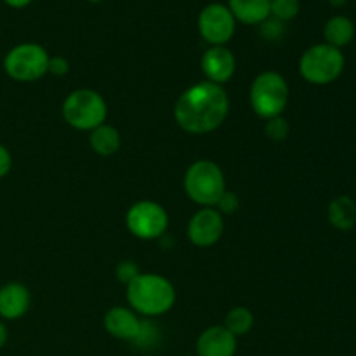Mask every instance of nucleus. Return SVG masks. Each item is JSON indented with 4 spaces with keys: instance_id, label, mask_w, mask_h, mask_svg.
<instances>
[{
    "instance_id": "obj_14",
    "label": "nucleus",
    "mask_w": 356,
    "mask_h": 356,
    "mask_svg": "<svg viewBox=\"0 0 356 356\" xmlns=\"http://www.w3.org/2000/svg\"><path fill=\"white\" fill-rule=\"evenodd\" d=\"M31 305L30 291L19 282H9L0 287V318L19 320L26 315Z\"/></svg>"
},
{
    "instance_id": "obj_4",
    "label": "nucleus",
    "mask_w": 356,
    "mask_h": 356,
    "mask_svg": "<svg viewBox=\"0 0 356 356\" xmlns=\"http://www.w3.org/2000/svg\"><path fill=\"white\" fill-rule=\"evenodd\" d=\"M184 191L195 204L202 207H216L226 191L222 169L212 160H197L184 174Z\"/></svg>"
},
{
    "instance_id": "obj_25",
    "label": "nucleus",
    "mask_w": 356,
    "mask_h": 356,
    "mask_svg": "<svg viewBox=\"0 0 356 356\" xmlns=\"http://www.w3.org/2000/svg\"><path fill=\"white\" fill-rule=\"evenodd\" d=\"M13 169V155H10L9 149L0 143V179L6 177L7 174Z\"/></svg>"
},
{
    "instance_id": "obj_27",
    "label": "nucleus",
    "mask_w": 356,
    "mask_h": 356,
    "mask_svg": "<svg viewBox=\"0 0 356 356\" xmlns=\"http://www.w3.org/2000/svg\"><path fill=\"white\" fill-rule=\"evenodd\" d=\"M7 341H9V330H7L6 323L0 320V350H2L3 346L7 344Z\"/></svg>"
},
{
    "instance_id": "obj_15",
    "label": "nucleus",
    "mask_w": 356,
    "mask_h": 356,
    "mask_svg": "<svg viewBox=\"0 0 356 356\" xmlns=\"http://www.w3.org/2000/svg\"><path fill=\"white\" fill-rule=\"evenodd\" d=\"M226 6L232 10L236 23L254 26L270 19V0H228Z\"/></svg>"
},
{
    "instance_id": "obj_21",
    "label": "nucleus",
    "mask_w": 356,
    "mask_h": 356,
    "mask_svg": "<svg viewBox=\"0 0 356 356\" xmlns=\"http://www.w3.org/2000/svg\"><path fill=\"white\" fill-rule=\"evenodd\" d=\"M289 132H291V125L285 120L284 117H275L266 120V127H264V134L271 141H285L289 138Z\"/></svg>"
},
{
    "instance_id": "obj_11",
    "label": "nucleus",
    "mask_w": 356,
    "mask_h": 356,
    "mask_svg": "<svg viewBox=\"0 0 356 356\" xmlns=\"http://www.w3.org/2000/svg\"><path fill=\"white\" fill-rule=\"evenodd\" d=\"M200 66L209 82L222 86L235 75L236 59L235 54L226 45H211L202 54Z\"/></svg>"
},
{
    "instance_id": "obj_12",
    "label": "nucleus",
    "mask_w": 356,
    "mask_h": 356,
    "mask_svg": "<svg viewBox=\"0 0 356 356\" xmlns=\"http://www.w3.org/2000/svg\"><path fill=\"white\" fill-rule=\"evenodd\" d=\"M103 325L104 330L111 337H115V339L136 343L139 334H141L143 320L139 318V315L134 309L124 308V306H115V308H111L104 315Z\"/></svg>"
},
{
    "instance_id": "obj_5",
    "label": "nucleus",
    "mask_w": 356,
    "mask_h": 356,
    "mask_svg": "<svg viewBox=\"0 0 356 356\" xmlns=\"http://www.w3.org/2000/svg\"><path fill=\"white\" fill-rule=\"evenodd\" d=\"M289 96H291V89H289L287 80L284 79V75L271 70L259 73L254 79L249 92L254 113L264 120L282 117L289 104Z\"/></svg>"
},
{
    "instance_id": "obj_13",
    "label": "nucleus",
    "mask_w": 356,
    "mask_h": 356,
    "mask_svg": "<svg viewBox=\"0 0 356 356\" xmlns=\"http://www.w3.org/2000/svg\"><path fill=\"white\" fill-rule=\"evenodd\" d=\"M236 337L222 325L205 329L197 339V356H235Z\"/></svg>"
},
{
    "instance_id": "obj_1",
    "label": "nucleus",
    "mask_w": 356,
    "mask_h": 356,
    "mask_svg": "<svg viewBox=\"0 0 356 356\" xmlns=\"http://www.w3.org/2000/svg\"><path fill=\"white\" fill-rule=\"evenodd\" d=\"M229 113V97L225 87L214 82H198L188 87L174 106V120L190 134H209L225 124Z\"/></svg>"
},
{
    "instance_id": "obj_22",
    "label": "nucleus",
    "mask_w": 356,
    "mask_h": 356,
    "mask_svg": "<svg viewBox=\"0 0 356 356\" xmlns=\"http://www.w3.org/2000/svg\"><path fill=\"white\" fill-rule=\"evenodd\" d=\"M216 207H218V211L221 212V214H233V212L238 211L240 200L238 197H236V193L226 190L225 195H222V197L219 198L218 204H216Z\"/></svg>"
},
{
    "instance_id": "obj_26",
    "label": "nucleus",
    "mask_w": 356,
    "mask_h": 356,
    "mask_svg": "<svg viewBox=\"0 0 356 356\" xmlns=\"http://www.w3.org/2000/svg\"><path fill=\"white\" fill-rule=\"evenodd\" d=\"M31 2H33V0H3V3L9 6L10 9H24V7L30 6Z\"/></svg>"
},
{
    "instance_id": "obj_19",
    "label": "nucleus",
    "mask_w": 356,
    "mask_h": 356,
    "mask_svg": "<svg viewBox=\"0 0 356 356\" xmlns=\"http://www.w3.org/2000/svg\"><path fill=\"white\" fill-rule=\"evenodd\" d=\"M222 327H225L228 332H232L236 339L247 336L254 327L252 312L247 309L245 306H236V308L229 309L228 315H226L225 318V325Z\"/></svg>"
},
{
    "instance_id": "obj_10",
    "label": "nucleus",
    "mask_w": 356,
    "mask_h": 356,
    "mask_svg": "<svg viewBox=\"0 0 356 356\" xmlns=\"http://www.w3.org/2000/svg\"><path fill=\"white\" fill-rule=\"evenodd\" d=\"M225 232L222 214L214 207H202L188 222V238L193 245L207 249L219 242Z\"/></svg>"
},
{
    "instance_id": "obj_24",
    "label": "nucleus",
    "mask_w": 356,
    "mask_h": 356,
    "mask_svg": "<svg viewBox=\"0 0 356 356\" xmlns=\"http://www.w3.org/2000/svg\"><path fill=\"white\" fill-rule=\"evenodd\" d=\"M70 70L68 59L63 58V56H52L49 59V73H52L54 76H65Z\"/></svg>"
},
{
    "instance_id": "obj_6",
    "label": "nucleus",
    "mask_w": 356,
    "mask_h": 356,
    "mask_svg": "<svg viewBox=\"0 0 356 356\" xmlns=\"http://www.w3.org/2000/svg\"><path fill=\"white\" fill-rule=\"evenodd\" d=\"M108 104L99 92L92 89H76L63 103V118L76 131H94L106 124Z\"/></svg>"
},
{
    "instance_id": "obj_18",
    "label": "nucleus",
    "mask_w": 356,
    "mask_h": 356,
    "mask_svg": "<svg viewBox=\"0 0 356 356\" xmlns=\"http://www.w3.org/2000/svg\"><path fill=\"white\" fill-rule=\"evenodd\" d=\"M89 145L96 155L111 156L120 149L122 136L118 129H115L113 125L103 124L94 129V131H90Z\"/></svg>"
},
{
    "instance_id": "obj_2",
    "label": "nucleus",
    "mask_w": 356,
    "mask_h": 356,
    "mask_svg": "<svg viewBox=\"0 0 356 356\" xmlns=\"http://www.w3.org/2000/svg\"><path fill=\"white\" fill-rule=\"evenodd\" d=\"M127 301L138 315L153 318L165 315L174 308L176 289L162 275L139 273L127 285Z\"/></svg>"
},
{
    "instance_id": "obj_28",
    "label": "nucleus",
    "mask_w": 356,
    "mask_h": 356,
    "mask_svg": "<svg viewBox=\"0 0 356 356\" xmlns=\"http://www.w3.org/2000/svg\"><path fill=\"white\" fill-rule=\"evenodd\" d=\"M327 2H329L332 7H336V9H341V7L346 6L350 0H327Z\"/></svg>"
},
{
    "instance_id": "obj_29",
    "label": "nucleus",
    "mask_w": 356,
    "mask_h": 356,
    "mask_svg": "<svg viewBox=\"0 0 356 356\" xmlns=\"http://www.w3.org/2000/svg\"><path fill=\"white\" fill-rule=\"evenodd\" d=\"M87 2H90V3H99V2H103V0H87Z\"/></svg>"
},
{
    "instance_id": "obj_30",
    "label": "nucleus",
    "mask_w": 356,
    "mask_h": 356,
    "mask_svg": "<svg viewBox=\"0 0 356 356\" xmlns=\"http://www.w3.org/2000/svg\"><path fill=\"white\" fill-rule=\"evenodd\" d=\"M355 356H356V355H355Z\"/></svg>"
},
{
    "instance_id": "obj_3",
    "label": "nucleus",
    "mask_w": 356,
    "mask_h": 356,
    "mask_svg": "<svg viewBox=\"0 0 356 356\" xmlns=\"http://www.w3.org/2000/svg\"><path fill=\"white\" fill-rule=\"evenodd\" d=\"M346 58L341 49L325 44H315L302 52L299 59V73L312 86H330L343 75Z\"/></svg>"
},
{
    "instance_id": "obj_20",
    "label": "nucleus",
    "mask_w": 356,
    "mask_h": 356,
    "mask_svg": "<svg viewBox=\"0 0 356 356\" xmlns=\"http://www.w3.org/2000/svg\"><path fill=\"white\" fill-rule=\"evenodd\" d=\"M301 10V0H270V17L285 23L292 21Z\"/></svg>"
},
{
    "instance_id": "obj_23",
    "label": "nucleus",
    "mask_w": 356,
    "mask_h": 356,
    "mask_svg": "<svg viewBox=\"0 0 356 356\" xmlns=\"http://www.w3.org/2000/svg\"><path fill=\"white\" fill-rule=\"evenodd\" d=\"M139 275V268L132 261H122L117 266V280L129 285Z\"/></svg>"
},
{
    "instance_id": "obj_17",
    "label": "nucleus",
    "mask_w": 356,
    "mask_h": 356,
    "mask_svg": "<svg viewBox=\"0 0 356 356\" xmlns=\"http://www.w3.org/2000/svg\"><path fill=\"white\" fill-rule=\"evenodd\" d=\"M327 219L332 228L351 232L356 226V202L350 195H337L327 207Z\"/></svg>"
},
{
    "instance_id": "obj_16",
    "label": "nucleus",
    "mask_w": 356,
    "mask_h": 356,
    "mask_svg": "<svg viewBox=\"0 0 356 356\" xmlns=\"http://www.w3.org/2000/svg\"><path fill=\"white\" fill-rule=\"evenodd\" d=\"M356 37V24L353 19L344 14H336V16L329 17L327 23L323 24V40L325 44L332 45V47L341 49L350 45Z\"/></svg>"
},
{
    "instance_id": "obj_8",
    "label": "nucleus",
    "mask_w": 356,
    "mask_h": 356,
    "mask_svg": "<svg viewBox=\"0 0 356 356\" xmlns=\"http://www.w3.org/2000/svg\"><path fill=\"white\" fill-rule=\"evenodd\" d=\"M127 229L141 240H156L165 235L169 228V216L160 204L152 200H141L131 205L125 214Z\"/></svg>"
},
{
    "instance_id": "obj_7",
    "label": "nucleus",
    "mask_w": 356,
    "mask_h": 356,
    "mask_svg": "<svg viewBox=\"0 0 356 356\" xmlns=\"http://www.w3.org/2000/svg\"><path fill=\"white\" fill-rule=\"evenodd\" d=\"M49 52L35 42L17 44L3 56V72L14 82H37L49 73Z\"/></svg>"
},
{
    "instance_id": "obj_9",
    "label": "nucleus",
    "mask_w": 356,
    "mask_h": 356,
    "mask_svg": "<svg viewBox=\"0 0 356 356\" xmlns=\"http://www.w3.org/2000/svg\"><path fill=\"white\" fill-rule=\"evenodd\" d=\"M198 33L207 44L226 45L236 31V19L226 3H209L198 14Z\"/></svg>"
}]
</instances>
